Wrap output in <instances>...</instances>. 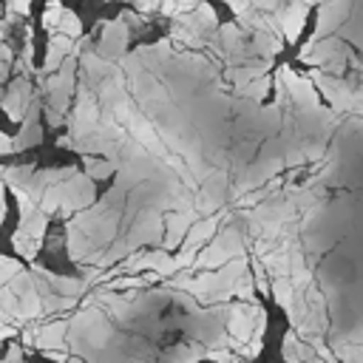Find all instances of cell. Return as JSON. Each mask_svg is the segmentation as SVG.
<instances>
[{"label": "cell", "instance_id": "1", "mask_svg": "<svg viewBox=\"0 0 363 363\" xmlns=\"http://www.w3.org/2000/svg\"><path fill=\"white\" fill-rule=\"evenodd\" d=\"M14 190V196H17V204H20V227H17V233H14V250H17V255L20 258H34V252H37V247H40V241H43V235H45V227H48V216L40 210V204L34 201V199H28L23 190H17V187H11Z\"/></svg>", "mask_w": 363, "mask_h": 363}, {"label": "cell", "instance_id": "2", "mask_svg": "<svg viewBox=\"0 0 363 363\" xmlns=\"http://www.w3.org/2000/svg\"><path fill=\"white\" fill-rule=\"evenodd\" d=\"M74 68H77V48L62 60L60 71H54V77L45 85V94H48V122L51 125L62 122V116H65L68 96L74 91Z\"/></svg>", "mask_w": 363, "mask_h": 363}, {"label": "cell", "instance_id": "3", "mask_svg": "<svg viewBox=\"0 0 363 363\" xmlns=\"http://www.w3.org/2000/svg\"><path fill=\"white\" fill-rule=\"evenodd\" d=\"M43 139V125H40V102L31 96L26 113H23V128H20V136L11 139V153L17 150H26V147H34L37 142Z\"/></svg>", "mask_w": 363, "mask_h": 363}, {"label": "cell", "instance_id": "4", "mask_svg": "<svg viewBox=\"0 0 363 363\" xmlns=\"http://www.w3.org/2000/svg\"><path fill=\"white\" fill-rule=\"evenodd\" d=\"M125 43H128V28H125V23H122V20L108 23V26H105V34H102V40H99V57H105V60L119 57V54L125 51Z\"/></svg>", "mask_w": 363, "mask_h": 363}, {"label": "cell", "instance_id": "5", "mask_svg": "<svg viewBox=\"0 0 363 363\" xmlns=\"http://www.w3.org/2000/svg\"><path fill=\"white\" fill-rule=\"evenodd\" d=\"M28 102H31V85H28V79L20 77V79L11 82L9 94L3 96V108H6V113H9L11 119H23Z\"/></svg>", "mask_w": 363, "mask_h": 363}, {"label": "cell", "instance_id": "6", "mask_svg": "<svg viewBox=\"0 0 363 363\" xmlns=\"http://www.w3.org/2000/svg\"><path fill=\"white\" fill-rule=\"evenodd\" d=\"M71 51H74V40L62 37L60 31H54L51 40H48V57H45V65H43V74H54Z\"/></svg>", "mask_w": 363, "mask_h": 363}, {"label": "cell", "instance_id": "7", "mask_svg": "<svg viewBox=\"0 0 363 363\" xmlns=\"http://www.w3.org/2000/svg\"><path fill=\"white\" fill-rule=\"evenodd\" d=\"M306 3L303 0H292L289 6H286V11H281V28H284V34L289 37V40H295L298 34H301V26H303V20H306Z\"/></svg>", "mask_w": 363, "mask_h": 363}, {"label": "cell", "instance_id": "8", "mask_svg": "<svg viewBox=\"0 0 363 363\" xmlns=\"http://www.w3.org/2000/svg\"><path fill=\"white\" fill-rule=\"evenodd\" d=\"M193 224V213H170L167 216V238H164V247H176L182 241V235H187Z\"/></svg>", "mask_w": 363, "mask_h": 363}, {"label": "cell", "instance_id": "9", "mask_svg": "<svg viewBox=\"0 0 363 363\" xmlns=\"http://www.w3.org/2000/svg\"><path fill=\"white\" fill-rule=\"evenodd\" d=\"M85 170H88V179L94 182V179H108V176L116 170V164H113V162H108V159L85 156Z\"/></svg>", "mask_w": 363, "mask_h": 363}, {"label": "cell", "instance_id": "10", "mask_svg": "<svg viewBox=\"0 0 363 363\" xmlns=\"http://www.w3.org/2000/svg\"><path fill=\"white\" fill-rule=\"evenodd\" d=\"M62 3L60 0H54V3H48V9H45V14H43V26L45 28H51V31H57V26H60V20H62Z\"/></svg>", "mask_w": 363, "mask_h": 363}, {"label": "cell", "instance_id": "11", "mask_svg": "<svg viewBox=\"0 0 363 363\" xmlns=\"http://www.w3.org/2000/svg\"><path fill=\"white\" fill-rule=\"evenodd\" d=\"M9 11H14V14H26V11H28V0H9Z\"/></svg>", "mask_w": 363, "mask_h": 363}, {"label": "cell", "instance_id": "12", "mask_svg": "<svg viewBox=\"0 0 363 363\" xmlns=\"http://www.w3.org/2000/svg\"><path fill=\"white\" fill-rule=\"evenodd\" d=\"M0 153H11V136L0 133Z\"/></svg>", "mask_w": 363, "mask_h": 363}, {"label": "cell", "instance_id": "13", "mask_svg": "<svg viewBox=\"0 0 363 363\" xmlns=\"http://www.w3.org/2000/svg\"><path fill=\"white\" fill-rule=\"evenodd\" d=\"M0 190H3V184H0ZM3 213H6V207H3V193H0V218H3Z\"/></svg>", "mask_w": 363, "mask_h": 363}, {"label": "cell", "instance_id": "14", "mask_svg": "<svg viewBox=\"0 0 363 363\" xmlns=\"http://www.w3.org/2000/svg\"><path fill=\"white\" fill-rule=\"evenodd\" d=\"M65 363H79V360H65Z\"/></svg>", "mask_w": 363, "mask_h": 363}]
</instances>
